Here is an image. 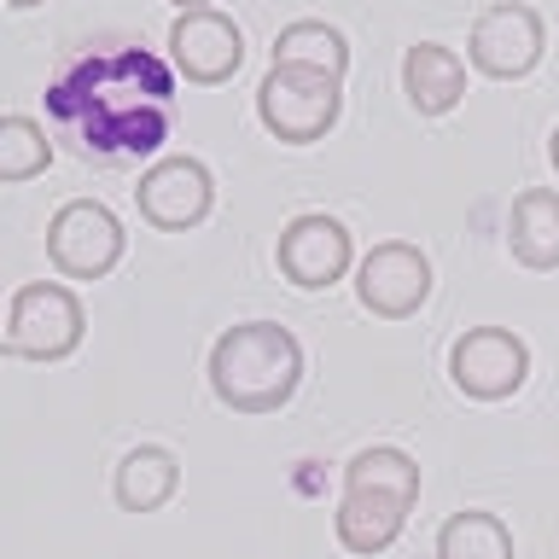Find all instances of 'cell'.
I'll return each instance as SVG.
<instances>
[{
    "label": "cell",
    "mask_w": 559,
    "mask_h": 559,
    "mask_svg": "<svg viewBox=\"0 0 559 559\" xmlns=\"http://www.w3.org/2000/svg\"><path fill=\"white\" fill-rule=\"evenodd\" d=\"M304 384V344L280 321H239L210 349V391L234 414H280Z\"/></svg>",
    "instance_id": "obj_1"
},
{
    "label": "cell",
    "mask_w": 559,
    "mask_h": 559,
    "mask_svg": "<svg viewBox=\"0 0 559 559\" xmlns=\"http://www.w3.org/2000/svg\"><path fill=\"white\" fill-rule=\"evenodd\" d=\"M419 501V461L408 449L373 443L361 449L356 461L344 466V501L332 524H338V542L349 554H384L402 536Z\"/></svg>",
    "instance_id": "obj_2"
},
{
    "label": "cell",
    "mask_w": 559,
    "mask_h": 559,
    "mask_svg": "<svg viewBox=\"0 0 559 559\" xmlns=\"http://www.w3.org/2000/svg\"><path fill=\"white\" fill-rule=\"evenodd\" d=\"M344 76L332 70H314V64H274L257 87V117L262 129L286 146H314L332 122L344 111V94H338Z\"/></svg>",
    "instance_id": "obj_3"
},
{
    "label": "cell",
    "mask_w": 559,
    "mask_h": 559,
    "mask_svg": "<svg viewBox=\"0 0 559 559\" xmlns=\"http://www.w3.org/2000/svg\"><path fill=\"white\" fill-rule=\"evenodd\" d=\"M82 297L59 280H29L12 292L7 309V356L17 361H64L82 344Z\"/></svg>",
    "instance_id": "obj_4"
},
{
    "label": "cell",
    "mask_w": 559,
    "mask_h": 559,
    "mask_svg": "<svg viewBox=\"0 0 559 559\" xmlns=\"http://www.w3.org/2000/svg\"><path fill=\"white\" fill-rule=\"evenodd\" d=\"M122 245L129 234L99 199H70L47 222V257L64 280H105L122 262Z\"/></svg>",
    "instance_id": "obj_5"
},
{
    "label": "cell",
    "mask_w": 559,
    "mask_h": 559,
    "mask_svg": "<svg viewBox=\"0 0 559 559\" xmlns=\"http://www.w3.org/2000/svg\"><path fill=\"white\" fill-rule=\"evenodd\" d=\"M449 379L461 384L472 402H501L531 379V349L507 326H472L449 349Z\"/></svg>",
    "instance_id": "obj_6"
},
{
    "label": "cell",
    "mask_w": 559,
    "mask_h": 559,
    "mask_svg": "<svg viewBox=\"0 0 559 559\" xmlns=\"http://www.w3.org/2000/svg\"><path fill=\"white\" fill-rule=\"evenodd\" d=\"M542 47H548V29H542V17L531 7H519V0H496V7L478 12V24H472V64L484 70L489 82H519L531 76L542 64Z\"/></svg>",
    "instance_id": "obj_7"
},
{
    "label": "cell",
    "mask_w": 559,
    "mask_h": 559,
    "mask_svg": "<svg viewBox=\"0 0 559 559\" xmlns=\"http://www.w3.org/2000/svg\"><path fill=\"white\" fill-rule=\"evenodd\" d=\"M349 257H356L349 227L338 216H326V210H304V216H292L286 234H280V245H274L280 274H286L297 292L338 286V280L349 274Z\"/></svg>",
    "instance_id": "obj_8"
},
{
    "label": "cell",
    "mask_w": 559,
    "mask_h": 559,
    "mask_svg": "<svg viewBox=\"0 0 559 559\" xmlns=\"http://www.w3.org/2000/svg\"><path fill=\"white\" fill-rule=\"evenodd\" d=\"M356 297L367 314H379V321H408L419 314V304L431 297V262L419 245L408 239H384L373 251L361 257L356 269Z\"/></svg>",
    "instance_id": "obj_9"
},
{
    "label": "cell",
    "mask_w": 559,
    "mask_h": 559,
    "mask_svg": "<svg viewBox=\"0 0 559 559\" xmlns=\"http://www.w3.org/2000/svg\"><path fill=\"white\" fill-rule=\"evenodd\" d=\"M134 204L157 234H187V227H199L216 210V175L199 157H164V164L140 175Z\"/></svg>",
    "instance_id": "obj_10"
},
{
    "label": "cell",
    "mask_w": 559,
    "mask_h": 559,
    "mask_svg": "<svg viewBox=\"0 0 559 559\" xmlns=\"http://www.w3.org/2000/svg\"><path fill=\"white\" fill-rule=\"evenodd\" d=\"M169 59H175V70H181L187 82L216 87V82H227L245 64V35H239L234 17L216 12V7L181 12L175 29H169Z\"/></svg>",
    "instance_id": "obj_11"
},
{
    "label": "cell",
    "mask_w": 559,
    "mask_h": 559,
    "mask_svg": "<svg viewBox=\"0 0 559 559\" xmlns=\"http://www.w3.org/2000/svg\"><path fill=\"white\" fill-rule=\"evenodd\" d=\"M402 94L419 117H449L454 105L466 99V64L461 52L443 47V41H419L408 47V59H402Z\"/></svg>",
    "instance_id": "obj_12"
},
{
    "label": "cell",
    "mask_w": 559,
    "mask_h": 559,
    "mask_svg": "<svg viewBox=\"0 0 559 559\" xmlns=\"http://www.w3.org/2000/svg\"><path fill=\"white\" fill-rule=\"evenodd\" d=\"M507 245L524 269H559V192L554 187H524L507 216Z\"/></svg>",
    "instance_id": "obj_13"
},
{
    "label": "cell",
    "mask_w": 559,
    "mask_h": 559,
    "mask_svg": "<svg viewBox=\"0 0 559 559\" xmlns=\"http://www.w3.org/2000/svg\"><path fill=\"white\" fill-rule=\"evenodd\" d=\"M111 489H117V507H129V513H157L181 489V461L164 443H140L122 454Z\"/></svg>",
    "instance_id": "obj_14"
},
{
    "label": "cell",
    "mask_w": 559,
    "mask_h": 559,
    "mask_svg": "<svg viewBox=\"0 0 559 559\" xmlns=\"http://www.w3.org/2000/svg\"><path fill=\"white\" fill-rule=\"evenodd\" d=\"M274 64H314V70L344 76V70H349V41L332 24H321V17H297V24L280 29Z\"/></svg>",
    "instance_id": "obj_15"
},
{
    "label": "cell",
    "mask_w": 559,
    "mask_h": 559,
    "mask_svg": "<svg viewBox=\"0 0 559 559\" xmlns=\"http://www.w3.org/2000/svg\"><path fill=\"white\" fill-rule=\"evenodd\" d=\"M437 559H513V531L496 513H454L437 531Z\"/></svg>",
    "instance_id": "obj_16"
},
{
    "label": "cell",
    "mask_w": 559,
    "mask_h": 559,
    "mask_svg": "<svg viewBox=\"0 0 559 559\" xmlns=\"http://www.w3.org/2000/svg\"><path fill=\"white\" fill-rule=\"evenodd\" d=\"M52 164V140L35 117L12 111L0 117V181H29V175H41Z\"/></svg>",
    "instance_id": "obj_17"
},
{
    "label": "cell",
    "mask_w": 559,
    "mask_h": 559,
    "mask_svg": "<svg viewBox=\"0 0 559 559\" xmlns=\"http://www.w3.org/2000/svg\"><path fill=\"white\" fill-rule=\"evenodd\" d=\"M548 164H554V175H559V129H554V140H548Z\"/></svg>",
    "instance_id": "obj_18"
},
{
    "label": "cell",
    "mask_w": 559,
    "mask_h": 559,
    "mask_svg": "<svg viewBox=\"0 0 559 559\" xmlns=\"http://www.w3.org/2000/svg\"><path fill=\"white\" fill-rule=\"evenodd\" d=\"M169 7H181V12H199V7H210V0H169Z\"/></svg>",
    "instance_id": "obj_19"
},
{
    "label": "cell",
    "mask_w": 559,
    "mask_h": 559,
    "mask_svg": "<svg viewBox=\"0 0 559 559\" xmlns=\"http://www.w3.org/2000/svg\"><path fill=\"white\" fill-rule=\"evenodd\" d=\"M7 7H12V12H29V7H41V0H7Z\"/></svg>",
    "instance_id": "obj_20"
}]
</instances>
